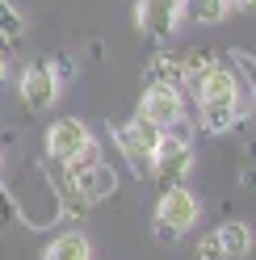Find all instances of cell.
Masks as SVG:
<instances>
[{"label": "cell", "instance_id": "obj_8", "mask_svg": "<svg viewBox=\"0 0 256 260\" xmlns=\"http://www.w3.org/2000/svg\"><path fill=\"white\" fill-rule=\"evenodd\" d=\"M84 143H92V130L80 118H59V122H51V130H46V155H51L55 164H68Z\"/></svg>", "mask_w": 256, "mask_h": 260}, {"label": "cell", "instance_id": "obj_7", "mask_svg": "<svg viewBox=\"0 0 256 260\" xmlns=\"http://www.w3.org/2000/svg\"><path fill=\"white\" fill-rule=\"evenodd\" d=\"M198 214H202V202H198L185 185L164 189V193H159V202H155V218H159V222H168V226H177L181 235L198 222Z\"/></svg>", "mask_w": 256, "mask_h": 260}, {"label": "cell", "instance_id": "obj_20", "mask_svg": "<svg viewBox=\"0 0 256 260\" xmlns=\"http://www.w3.org/2000/svg\"><path fill=\"white\" fill-rule=\"evenodd\" d=\"M151 235H155V243H164V248H177V239H181V231L177 226H168V222H151Z\"/></svg>", "mask_w": 256, "mask_h": 260}, {"label": "cell", "instance_id": "obj_9", "mask_svg": "<svg viewBox=\"0 0 256 260\" xmlns=\"http://www.w3.org/2000/svg\"><path fill=\"white\" fill-rule=\"evenodd\" d=\"M248 118V96H222V101H198V126L206 135H227Z\"/></svg>", "mask_w": 256, "mask_h": 260}, {"label": "cell", "instance_id": "obj_23", "mask_svg": "<svg viewBox=\"0 0 256 260\" xmlns=\"http://www.w3.org/2000/svg\"><path fill=\"white\" fill-rule=\"evenodd\" d=\"M13 63V46H9V38H0V68H9Z\"/></svg>", "mask_w": 256, "mask_h": 260}, {"label": "cell", "instance_id": "obj_3", "mask_svg": "<svg viewBox=\"0 0 256 260\" xmlns=\"http://www.w3.org/2000/svg\"><path fill=\"white\" fill-rule=\"evenodd\" d=\"M68 185L84 198L88 206L92 202H105L118 193V172L105 164V159H88V164H68Z\"/></svg>", "mask_w": 256, "mask_h": 260}, {"label": "cell", "instance_id": "obj_19", "mask_svg": "<svg viewBox=\"0 0 256 260\" xmlns=\"http://www.w3.org/2000/svg\"><path fill=\"white\" fill-rule=\"evenodd\" d=\"M198 260H227V256H222V248H218V235H214V231L198 239Z\"/></svg>", "mask_w": 256, "mask_h": 260}, {"label": "cell", "instance_id": "obj_17", "mask_svg": "<svg viewBox=\"0 0 256 260\" xmlns=\"http://www.w3.org/2000/svg\"><path fill=\"white\" fill-rule=\"evenodd\" d=\"M210 63H214V59L206 55V51H189V55L181 59V68H185V84H194V80H198L206 68H210Z\"/></svg>", "mask_w": 256, "mask_h": 260}, {"label": "cell", "instance_id": "obj_26", "mask_svg": "<svg viewBox=\"0 0 256 260\" xmlns=\"http://www.w3.org/2000/svg\"><path fill=\"white\" fill-rule=\"evenodd\" d=\"M5 76H9V68H0V84H5Z\"/></svg>", "mask_w": 256, "mask_h": 260}, {"label": "cell", "instance_id": "obj_15", "mask_svg": "<svg viewBox=\"0 0 256 260\" xmlns=\"http://www.w3.org/2000/svg\"><path fill=\"white\" fill-rule=\"evenodd\" d=\"M25 34V17H21V9L13 5V0H0V38H21Z\"/></svg>", "mask_w": 256, "mask_h": 260}, {"label": "cell", "instance_id": "obj_18", "mask_svg": "<svg viewBox=\"0 0 256 260\" xmlns=\"http://www.w3.org/2000/svg\"><path fill=\"white\" fill-rule=\"evenodd\" d=\"M46 68L55 72V80H59V84H68V80L76 76V68H80V63H76V55H72V51H59L51 63H46Z\"/></svg>", "mask_w": 256, "mask_h": 260}, {"label": "cell", "instance_id": "obj_22", "mask_svg": "<svg viewBox=\"0 0 256 260\" xmlns=\"http://www.w3.org/2000/svg\"><path fill=\"white\" fill-rule=\"evenodd\" d=\"M239 185H244L248 193H256V168H244V172H239Z\"/></svg>", "mask_w": 256, "mask_h": 260}, {"label": "cell", "instance_id": "obj_4", "mask_svg": "<svg viewBox=\"0 0 256 260\" xmlns=\"http://www.w3.org/2000/svg\"><path fill=\"white\" fill-rule=\"evenodd\" d=\"M181 113H185L181 88H172V84H147L143 88V96H139V118L143 122H151V126L164 130L168 122H177Z\"/></svg>", "mask_w": 256, "mask_h": 260}, {"label": "cell", "instance_id": "obj_10", "mask_svg": "<svg viewBox=\"0 0 256 260\" xmlns=\"http://www.w3.org/2000/svg\"><path fill=\"white\" fill-rule=\"evenodd\" d=\"M194 96L198 101H222V96H248V88L239 84L235 80V72H227V68H218V63H210V68H206L194 84Z\"/></svg>", "mask_w": 256, "mask_h": 260}, {"label": "cell", "instance_id": "obj_6", "mask_svg": "<svg viewBox=\"0 0 256 260\" xmlns=\"http://www.w3.org/2000/svg\"><path fill=\"white\" fill-rule=\"evenodd\" d=\"M135 21L143 34H151L155 42H168L181 25V0H139L135 5Z\"/></svg>", "mask_w": 256, "mask_h": 260}, {"label": "cell", "instance_id": "obj_5", "mask_svg": "<svg viewBox=\"0 0 256 260\" xmlns=\"http://www.w3.org/2000/svg\"><path fill=\"white\" fill-rule=\"evenodd\" d=\"M17 88H21V101H25V109L29 113H46L55 101H59V80H55V72L46 68V63H29V68L21 72V80H17Z\"/></svg>", "mask_w": 256, "mask_h": 260}, {"label": "cell", "instance_id": "obj_14", "mask_svg": "<svg viewBox=\"0 0 256 260\" xmlns=\"http://www.w3.org/2000/svg\"><path fill=\"white\" fill-rule=\"evenodd\" d=\"M231 0H181V21H198V25H218L227 21Z\"/></svg>", "mask_w": 256, "mask_h": 260}, {"label": "cell", "instance_id": "obj_21", "mask_svg": "<svg viewBox=\"0 0 256 260\" xmlns=\"http://www.w3.org/2000/svg\"><path fill=\"white\" fill-rule=\"evenodd\" d=\"M9 218H13V198L0 189V226H9Z\"/></svg>", "mask_w": 256, "mask_h": 260}, {"label": "cell", "instance_id": "obj_24", "mask_svg": "<svg viewBox=\"0 0 256 260\" xmlns=\"http://www.w3.org/2000/svg\"><path fill=\"white\" fill-rule=\"evenodd\" d=\"M231 9H244V13H252V17H256V0H231Z\"/></svg>", "mask_w": 256, "mask_h": 260}, {"label": "cell", "instance_id": "obj_25", "mask_svg": "<svg viewBox=\"0 0 256 260\" xmlns=\"http://www.w3.org/2000/svg\"><path fill=\"white\" fill-rule=\"evenodd\" d=\"M248 159H252V164H256V139L248 143Z\"/></svg>", "mask_w": 256, "mask_h": 260}, {"label": "cell", "instance_id": "obj_2", "mask_svg": "<svg viewBox=\"0 0 256 260\" xmlns=\"http://www.w3.org/2000/svg\"><path fill=\"white\" fill-rule=\"evenodd\" d=\"M189 168H194V147H185V143L159 135V143L151 147V181L159 189H172V185H185Z\"/></svg>", "mask_w": 256, "mask_h": 260}, {"label": "cell", "instance_id": "obj_12", "mask_svg": "<svg viewBox=\"0 0 256 260\" xmlns=\"http://www.w3.org/2000/svg\"><path fill=\"white\" fill-rule=\"evenodd\" d=\"M214 235H218V248H222V256H227V260H244V256H252L256 235H252L248 222H222Z\"/></svg>", "mask_w": 256, "mask_h": 260}, {"label": "cell", "instance_id": "obj_16", "mask_svg": "<svg viewBox=\"0 0 256 260\" xmlns=\"http://www.w3.org/2000/svg\"><path fill=\"white\" fill-rule=\"evenodd\" d=\"M164 135H168V139H177V143H185V147H194L198 126H194V118H185V113H181L177 122H168V126H164Z\"/></svg>", "mask_w": 256, "mask_h": 260}, {"label": "cell", "instance_id": "obj_11", "mask_svg": "<svg viewBox=\"0 0 256 260\" xmlns=\"http://www.w3.org/2000/svg\"><path fill=\"white\" fill-rule=\"evenodd\" d=\"M143 84H172V88H181V84H185L181 59L168 55V51H155V55L147 59V68H143Z\"/></svg>", "mask_w": 256, "mask_h": 260}, {"label": "cell", "instance_id": "obj_1", "mask_svg": "<svg viewBox=\"0 0 256 260\" xmlns=\"http://www.w3.org/2000/svg\"><path fill=\"white\" fill-rule=\"evenodd\" d=\"M109 135H114L118 151L126 155V164H131L139 176L151 172V147L159 143L164 130L151 126V122H143V118H135V122H114V126H109Z\"/></svg>", "mask_w": 256, "mask_h": 260}, {"label": "cell", "instance_id": "obj_13", "mask_svg": "<svg viewBox=\"0 0 256 260\" xmlns=\"http://www.w3.org/2000/svg\"><path fill=\"white\" fill-rule=\"evenodd\" d=\"M42 260H92V243L80 231H63V235L51 239V248L42 252Z\"/></svg>", "mask_w": 256, "mask_h": 260}]
</instances>
